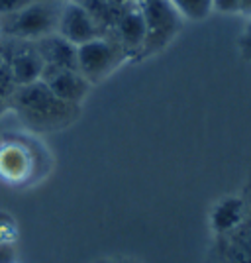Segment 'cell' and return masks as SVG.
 I'll list each match as a JSON object with an SVG mask.
<instances>
[{
    "instance_id": "obj_3",
    "label": "cell",
    "mask_w": 251,
    "mask_h": 263,
    "mask_svg": "<svg viewBox=\"0 0 251 263\" xmlns=\"http://www.w3.org/2000/svg\"><path fill=\"white\" fill-rule=\"evenodd\" d=\"M61 2L55 0H33L22 10L2 16L0 37L37 42L45 35L57 33Z\"/></svg>"
},
{
    "instance_id": "obj_11",
    "label": "cell",
    "mask_w": 251,
    "mask_h": 263,
    "mask_svg": "<svg viewBox=\"0 0 251 263\" xmlns=\"http://www.w3.org/2000/svg\"><path fill=\"white\" fill-rule=\"evenodd\" d=\"M37 53L42 57L45 67H55V69H71L79 71L76 65V45L71 44L59 33L45 35L42 40L33 42Z\"/></svg>"
},
{
    "instance_id": "obj_8",
    "label": "cell",
    "mask_w": 251,
    "mask_h": 263,
    "mask_svg": "<svg viewBox=\"0 0 251 263\" xmlns=\"http://www.w3.org/2000/svg\"><path fill=\"white\" fill-rule=\"evenodd\" d=\"M57 33L69 40L71 44H75L76 47L87 44V42H92L96 37H104L100 26L94 22V18L76 0H63L61 2Z\"/></svg>"
},
{
    "instance_id": "obj_17",
    "label": "cell",
    "mask_w": 251,
    "mask_h": 263,
    "mask_svg": "<svg viewBox=\"0 0 251 263\" xmlns=\"http://www.w3.org/2000/svg\"><path fill=\"white\" fill-rule=\"evenodd\" d=\"M240 51L245 59H251V22L247 24V28L243 30L240 37Z\"/></svg>"
},
{
    "instance_id": "obj_21",
    "label": "cell",
    "mask_w": 251,
    "mask_h": 263,
    "mask_svg": "<svg viewBox=\"0 0 251 263\" xmlns=\"http://www.w3.org/2000/svg\"><path fill=\"white\" fill-rule=\"evenodd\" d=\"M136 2H138V4H143V2H149V0H136Z\"/></svg>"
},
{
    "instance_id": "obj_4",
    "label": "cell",
    "mask_w": 251,
    "mask_h": 263,
    "mask_svg": "<svg viewBox=\"0 0 251 263\" xmlns=\"http://www.w3.org/2000/svg\"><path fill=\"white\" fill-rule=\"evenodd\" d=\"M145 20V40L140 59L157 55L177 37L183 28V18L169 0H149L140 4Z\"/></svg>"
},
{
    "instance_id": "obj_5",
    "label": "cell",
    "mask_w": 251,
    "mask_h": 263,
    "mask_svg": "<svg viewBox=\"0 0 251 263\" xmlns=\"http://www.w3.org/2000/svg\"><path fill=\"white\" fill-rule=\"evenodd\" d=\"M126 61H130V59L124 53V49L106 35L76 47L79 73L87 79L90 85L112 75Z\"/></svg>"
},
{
    "instance_id": "obj_10",
    "label": "cell",
    "mask_w": 251,
    "mask_h": 263,
    "mask_svg": "<svg viewBox=\"0 0 251 263\" xmlns=\"http://www.w3.org/2000/svg\"><path fill=\"white\" fill-rule=\"evenodd\" d=\"M108 37L120 45L124 53L128 55V59H133V57L140 59V51L145 40V20H143L140 4L122 12Z\"/></svg>"
},
{
    "instance_id": "obj_14",
    "label": "cell",
    "mask_w": 251,
    "mask_h": 263,
    "mask_svg": "<svg viewBox=\"0 0 251 263\" xmlns=\"http://www.w3.org/2000/svg\"><path fill=\"white\" fill-rule=\"evenodd\" d=\"M20 238V230L18 224L12 214L0 210V243L2 246H14Z\"/></svg>"
},
{
    "instance_id": "obj_1",
    "label": "cell",
    "mask_w": 251,
    "mask_h": 263,
    "mask_svg": "<svg viewBox=\"0 0 251 263\" xmlns=\"http://www.w3.org/2000/svg\"><path fill=\"white\" fill-rule=\"evenodd\" d=\"M8 110L16 112L24 126L35 134L63 132L81 116V106L55 97L44 81L16 88L8 99Z\"/></svg>"
},
{
    "instance_id": "obj_22",
    "label": "cell",
    "mask_w": 251,
    "mask_h": 263,
    "mask_svg": "<svg viewBox=\"0 0 251 263\" xmlns=\"http://www.w3.org/2000/svg\"><path fill=\"white\" fill-rule=\"evenodd\" d=\"M14 263H16V261H14Z\"/></svg>"
},
{
    "instance_id": "obj_16",
    "label": "cell",
    "mask_w": 251,
    "mask_h": 263,
    "mask_svg": "<svg viewBox=\"0 0 251 263\" xmlns=\"http://www.w3.org/2000/svg\"><path fill=\"white\" fill-rule=\"evenodd\" d=\"M214 10L224 12V14H238L240 4L238 0H214Z\"/></svg>"
},
{
    "instance_id": "obj_9",
    "label": "cell",
    "mask_w": 251,
    "mask_h": 263,
    "mask_svg": "<svg viewBox=\"0 0 251 263\" xmlns=\"http://www.w3.org/2000/svg\"><path fill=\"white\" fill-rule=\"evenodd\" d=\"M40 81H44L55 97H59L69 104H75V106H83V102L87 100L90 87H92L79 71L55 69V67H45Z\"/></svg>"
},
{
    "instance_id": "obj_12",
    "label": "cell",
    "mask_w": 251,
    "mask_h": 263,
    "mask_svg": "<svg viewBox=\"0 0 251 263\" xmlns=\"http://www.w3.org/2000/svg\"><path fill=\"white\" fill-rule=\"evenodd\" d=\"M245 206H247L245 197H238V195H231L216 202L210 214V228L214 232V236H222L231 228H236L245 214Z\"/></svg>"
},
{
    "instance_id": "obj_15",
    "label": "cell",
    "mask_w": 251,
    "mask_h": 263,
    "mask_svg": "<svg viewBox=\"0 0 251 263\" xmlns=\"http://www.w3.org/2000/svg\"><path fill=\"white\" fill-rule=\"evenodd\" d=\"M30 2H33V0H0V18L22 10L24 6H28Z\"/></svg>"
},
{
    "instance_id": "obj_2",
    "label": "cell",
    "mask_w": 251,
    "mask_h": 263,
    "mask_svg": "<svg viewBox=\"0 0 251 263\" xmlns=\"http://www.w3.org/2000/svg\"><path fill=\"white\" fill-rule=\"evenodd\" d=\"M49 157L32 136H8L0 143V181L10 186H26L42 181Z\"/></svg>"
},
{
    "instance_id": "obj_13",
    "label": "cell",
    "mask_w": 251,
    "mask_h": 263,
    "mask_svg": "<svg viewBox=\"0 0 251 263\" xmlns=\"http://www.w3.org/2000/svg\"><path fill=\"white\" fill-rule=\"evenodd\" d=\"M181 18L190 22H202L214 10V0H169Z\"/></svg>"
},
{
    "instance_id": "obj_18",
    "label": "cell",
    "mask_w": 251,
    "mask_h": 263,
    "mask_svg": "<svg viewBox=\"0 0 251 263\" xmlns=\"http://www.w3.org/2000/svg\"><path fill=\"white\" fill-rule=\"evenodd\" d=\"M92 263H138V261H133L130 257H100V259H96V261Z\"/></svg>"
},
{
    "instance_id": "obj_6",
    "label": "cell",
    "mask_w": 251,
    "mask_h": 263,
    "mask_svg": "<svg viewBox=\"0 0 251 263\" xmlns=\"http://www.w3.org/2000/svg\"><path fill=\"white\" fill-rule=\"evenodd\" d=\"M0 57L10 69L12 81H14L16 88L32 85L42 79L45 65L33 42L0 37Z\"/></svg>"
},
{
    "instance_id": "obj_7",
    "label": "cell",
    "mask_w": 251,
    "mask_h": 263,
    "mask_svg": "<svg viewBox=\"0 0 251 263\" xmlns=\"http://www.w3.org/2000/svg\"><path fill=\"white\" fill-rule=\"evenodd\" d=\"M245 202L240 224L222 236H214L210 263H251V197H245Z\"/></svg>"
},
{
    "instance_id": "obj_19",
    "label": "cell",
    "mask_w": 251,
    "mask_h": 263,
    "mask_svg": "<svg viewBox=\"0 0 251 263\" xmlns=\"http://www.w3.org/2000/svg\"><path fill=\"white\" fill-rule=\"evenodd\" d=\"M238 4H240V14L251 16V0H238Z\"/></svg>"
},
{
    "instance_id": "obj_20",
    "label": "cell",
    "mask_w": 251,
    "mask_h": 263,
    "mask_svg": "<svg viewBox=\"0 0 251 263\" xmlns=\"http://www.w3.org/2000/svg\"><path fill=\"white\" fill-rule=\"evenodd\" d=\"M6 110H8V100L4 99V97H0V116H2Z\"/></svg>"
}]
</instances>
